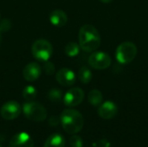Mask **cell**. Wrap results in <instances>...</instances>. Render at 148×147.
<instances>
[{
	"instance_id": "7c38bea8",
	"label": "cell",
	"mask_w": 148,
	"mask_h": 147,
	"mask_svg": "<svg viewBox=\"0 0 148 147\" xmlns=\"http://www.w3.org/2000/svg\"><path fill=\"white\" fill-rule=\"evenodd\" d=\"M9 147H34V142L27 133H19L10 140Z\"/></svg>"
},
{
	"instance_id": "4316f807",
	"label": "cell",
	"mask_w": 148,
	"mask_h": 147,
	"mask_svg": "<svg viewBox=\"0 0 148 147\" xmlns=\"http://www.w3.org/2000/svg\"><path fill=\"white\" fill-rule=\"evenodd\" d=\"M0 147H2V146H1V145H0Z\"/></svg>"
},
{
	"instance_id": "8fae6325",
	"label": "cell",
	"mask_w": 148,
	"mask_h": 147,
	"mask_svg": "<svg viewBox=\"0 0 148 147\" xmlns=\"http://www.w3.org/2000/svg\"><path fill=\"white\" fill-rule=\"evenodd\" d=\"M42 74V68L36 62H30L25 66L23 70V78L29 82L36 81Z\"/></svg>"
},
{
	"instance_id": "8992f818",
	"label": "cell",
	"mask_w": 148,
	"mask_h": 147,
	"mask_svg": "<svg viewBox=\"0 0 148 147\" xmlns=\"http://www.w3.org/2000/svg\"><path fill=\"white\" fill-rule=\"evenodd\" d=\"M111 62L112 60L109 55L101 51L94 52L88 58L89 65L97 70H103L108 68L111 65Z\"/></svg>"
},
{
	"instance_id": "e0dca14e",
	"label": "cell",
	"mask_w": 148,
	"mask_h": 147,
	"mask_svg": "<svg viewBox=\"0 0 148 147\" xmlns=\"http://www.w3.org/2000/svg\"><path fill=\"white\" fill-rule=\"evenodd\" d=\"M65 53L69 57L76 56L80 52V45L75 42H70L65 46Z\"/></svg>"
},
{
	"instance_id": "ba28073f",
	"label": "cell",
	"mask_w": 148,
	"mask_h": 147,
	"mask_svg": "<svg viewBox=\"0 0 148 147\" xmlns=\"http://www.w3.org/2000/svg\"><path fill=\"white\" fill-rule=\"evenodd\" d=\"M84 99V92L80 88L69 89L63 97V103L69 107H74L80 105Z\"/></svg>"
},
{
	"instance_id": "d6986e66",
	"label": "cell",
	"mask_w": 148,
	"mask_h": 147,
	"mask_svg": "<svg viewBox=\"0 0 148 147\" xmlns=\"http://www.w3.org/2000/svg\"><path fill=\"white\" fill-rule=\"evenodd\" d=\"M62 98V93L58 88H52L48 93V99L52 102H58Z\"/></svg>"
},
{
	"instance_id": "cb8c5ba5",
	"label": "cell",
	"mask_w": 148,
	"mask_h": 147,
	"mask_svg": "<svg viewBox=\"0 0 148 147\" xmlns=\"http://www.w3.org/2000/svg\"><path fill=\"white\" fill-rule=\"evenodd\" d=\"M59 122H60V120H59L57 117H56V116H51V117L49 118V124L51 126H57V125L59 124Z\"/></svg>"
},
{
	"instance_id": "7a4b0ae2",
	"label": "cell",
	"mask_w": 148,
	"mask_h": 147,
	"mask_svg": "<svg viewBox=\"0 0 148 147\" xmlns=\"http://www.w3.org/2000/svg\"><path fill=\"white\" fill-rule=\"evenodd\" d=\"M60 122L64 131L69 134H76L79 133L84 125V119L82 113L72 108L65 109L60 117Z\"/></svg>"
},
{
	"instance_id": "5b68a950",
	"label": "cell",
	"mask_w": 148,
	"mask_h": 147,
	"mask_svg": "<svg viewBox=\"0 0 148 147\" xmlns=\"http://www.w3.org/2000/svg\"><path fill=\"white\" fill-rule=\"evenodd\" d=\"M31 52L33 56L40 62H47L53 54L51 43L45 39H38L32 44Z\"/></svg>"
},
{
	"instance_id": "277c9868",
	"label": "cell",
	"mask_w": 148,
	"mask_h": 147,
	"mask_svg": "<svg viewBox=\"0 0 148 147\" xmlns=\"http://www.w3.org/2000/svg\"><path fill=\"white\" fill-rule=\"evenodd\" d=\"M137 55V47L132 42H124L121 43L115 51L116 60L121 64L132 62Z\"/></svg>"
},
{
	"instance_id": "5bb4252c",
	"label": "cell",
	"mask_w": 148,
	"mask_h": 147,
	"mask_svg": "<svg viewBox=\"0 0 148 147\" xmlns=\"http://www.w3.org/2000/svg\"><path fill=\"white\" fill-rule=\"evenodd\" d=\"M65 139L64 138L58 133L51 134L45 141L43 147H64Z\"/></svg>"
},
{
	"instance_id": "484cf974",
	"label": "cell",
	"mask_w": 148,
	"mask_h": 147,
	"mask_svg": "<svg viewBox=\"0 0 148 147\" xmlns=\"http://www.w3.org/2000/svg\"><path fill=\"white\" fill-rule=\"evenodd\" d=\"M0 42H1V30H0Z\"/></svg>"
},
{
	"instance_id": "6da1fadb",
	"label": "cell",
	"mask_w": 148,
	"mask_h": 147,
	"mask_svg": "<svg viewBox=\"0 0 148 147\" xmlns=\"http://www.w3.org/2000/svg\"><path fill=\"white\" fill-rule=\"evenodd\" d=\"M79 45L85 52H93L99 48L101 45V36L95 27L85 24L80 29Z\"/></svg>"
},
{
	"instance_id": "7402d4cb",
	"label": "cell",
	"mask_w": 148,
	"mask_h": 147,
	"mask_svg": "<svg viewBox=\"0 0 148 147\" xmlns=\"http://www.w3.org/2000/svg\"><path fill=\"white\" fill-rule=\"evenodd\" d=\"M93 147H111V143L108 139H100L93 143Z\"/></svg>"
},
{
	"instance_id": "d4e9b609",
	"label": "cell",
	"mask_w": 148,
	"mask_h": 147,
	"mask_svg": "<svg viewBox=\"0 0 148 147\" xmlns=\"http://www.w3.org/2000/svg\"><path fill=\"white\" fill-rule=\"evenodd\" d=\"M101 3H110L112 0H100Z\"/></svg>"
},
{
	"instance_id": "ac0fdd59",
	"label": "cell",
	"mask_w": 148,
	"mask_h": 147,
	"mask_svg": "<svg viewBox=\"0 0 148 147\" xmlns=\"http://www.w3.org/2000/svg\"><path fill=\"white\" fill-rule=\"evenodd\" d=\"M36 89L33 86H26L23 90V96L28 101H32L36 96Z\"/></svg>"
},
{
	"instance_id": "9a60e30c",
	"label": "cell",
	"mask_w": 148,
	"mask_h": 147,
	"mask_svg": "<svg viewBox=\"0 0 148 147\" xmlns=\"http://www.w3.org/2000/svg\"><path fill=\"white\" fill-rule=\"evenodd\" d=\"M102 94L98 89H93L88 95V102L94 107H99L102 103Z\"/></svg>"
},
{
	"instance_id": "9c48e42d",
	"label": "cell",
	"mask_w": 148,
	"mask_h": 147,
	"mask_svg": "<svg viewBox=\"0 0 148 147\" xmlns=\"http://www.w3.org/2000/svg\"><path fill=\"white\" fill-rule=\"evenodd\" d=\"M56 80L63 87L73 86L76 81L75 74L69 68H61L56 74Z\"/></svg>"
},
{
	"instance_id": "3957f363",
	"label": "cell",
	"mask_w": 148,
	"mask_h": 147,
	"mask_svg": "<svg viewBox=\"0 0 148 147\" xmlns=\"http://www.w3.org/2000/svg\"><path fill=\"white\" fill-rule=\"evenodd\" d=\"M23 112L25 117L34 122L44 121L47 118V111L45 107L34 101H29L23 104Z\"/></svg>"
},
{
	"instance_id": "30bf717a",
	"label": "cell",
	"mask_w": 148,
	"mask_h": 147,
	"mask_svg": "<svg viewBox=\"0 0 148 147\" xmlns=\"http://www.w3.org/2000/svg\"><path fill=\"white\" fill-rule=\"evenodd\" d=\"M118 113V107L115 103L111 101H105L99 106L98 114L104 120H111L114 118Z\"/></svg>"
},
{
	"instance_id": "4fadbf2b",
	"label": "cell",
	"mask_w": 148,
	"mask_h": 147,
	"mask_svg": "<svg viewBox=\"0 0 148 147\" xmlns=\"http://www.w3.org/2000/svg\"><path fill=\"white\" fill-rule=\"evenodd\" d=\"M49 19L54 26L62 27L68 22V16L62 10H55L49 14Z\"/></svg>"
},
{
	"instance_id": "2e32d148",
	"label": "cell",
	"mask_w": 148,
	"mask_h": 147,
	"mask_svg": "<svg viewBox=\"0 0 148 147\" xmlns=\"http://www.w3.org/2000/svg\"><path fill=\"white\" fill-rule=\"evenodd\" d=\"M78 78L83 84H88L92 80V72L91 70L87 68L86 66H83L80 68L78 72Z\"/></svg>"
},
{
	"instance_id": "603a6c76",
	"label": "cell",
	"mask_w": 148,
	"mask_h": 147,
	"mask_svg": "<svg viewBox=\"0 0 148 147\" xmlns=\"http://www.w3.org/2000/svg\"><path fill=\"white\" fill-rule=\"evenodd\" d=\"M10 28V23L9 20H3V22L1 23V25H0V30H7Z\"/></svg>"
},
{
	"instance_id": "ffe728a7",
	"label": "cell",
	"mask_w": 148,
	"mask_h": 147,
	"mask_svg": "<svg viewBox=\"0 0 148 147\" xmlns=\"http://www.w3.org/2000/svg\"><path fill=\"white\" fill-rule=\"evenodd\" d=\"M69 145L71 147H83V142L80 136L73 134L69 139Z\"/></svg>"
},
{
	"instance_id": "52a82bcc",
	"label": "cell",
	"mask_w": 148,
	"mask_h": 147,
	"mask_svg": "<svg viewBox=\"0 0 148 147\" xmlns=\"http://www.w3.org/2000/svg\"><path fill=\"white\" fill-rule=\"evenodd\" d=\"M21 112V106L18 102L15 101H10L5 102L0 109V114L2 118L6 120H12L16 119L20 115Z\"/></svg>"
},
{
	"instance_id": "44dd1931",
	"label": "cell",
	"mask_w": 148,
	"mask_h": 147,
	"mask_svg": "<svg viewBox=\"0 0 148 147\" xmlns=\"http://www.w3.org/2000/svg\"><path fill=\"white\" fill-rule=\"evenodd\" d=\"M43 69H44L45 73L47 75H53L55 73V66H54V64L52 62H48V61L44 62Z\"/></svg>"
}]
</instances>
